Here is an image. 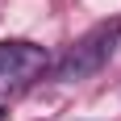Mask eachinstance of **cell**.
<instances>
[{
    "instance_id": "cell-1",
    "label": "cell",
    "mask_w": 121,
    "mask_h": 121,
    "mask_svg": "<svg viewBox=\"0 0 121 121\" xmlns=\"http://www.w3.org/2000/svg\"><path fill=\"white\" fill-rule=\"evenodd\" d=\"M121 42V21L113 17V21H100L92 25L79 42H75L67 54L59 59V67H54V79H63V84H75V79H88V75H96L104 63L113 59V50H117Z\"/></svg>"
},
{
    "instance_id": "cell-2",
    "label": "cell",
    "mask_w": 121,
    "mask_h": 121,
    "mask_svg": "<svg viewBox=\"0 0 121 121\" xmlns=\"http://www.w3.org/2000/svg\"><path fill=\"white\" fill-rule=\"evenodd\" d=\"M46 67H50V59H46V50L38 42H25V38L0 42V96L25 92Z\"/></svg>"
},
{
    "instance_id": "cell-3",
    "label": "cell",
    "mask_w": 121,
    "mask_h": 121,
    "mask_svg": "<svg viewBox=\"0 0 121 121\" xmlns=\"http://www.w3.org/2000/svg\"><path fill=\"white\" fill-rule=\"evenodd\" d=\"M0 117H4V113H0Z\"/></svg>"
}]
</instances>
